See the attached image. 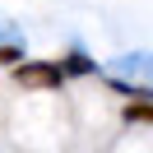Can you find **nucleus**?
<instances>
[{"mask_svg":"<svg viewBox=\"0 0 153 153\" xmlns=\"http://www.w3.org/2000/svg\"><path fill=\"white\" fill-rule=\"evenodd\" d=\"M60 65H65V74H93V70H97V65H93V60H88V56H84V51H70V56H65V60H60Z\"/></svg>","mask_w":153,"mask_h":153,"instance_id":"5","label":"nucleus"},{"mask_svg":"<svg viewBox=\"0 0 153 153\" xmlns=\"http://www.w3.org/2000/svg\"><path fill=\"white\" fill-rule=\"evenodd\" d=\"M19 60H28V56H23V42L19 37H5V42H0V65H19Z\"/></svg>","mask_w":153,"mask_h":153,"instance_id":"4","label":"nucleus"},{"mask_svg":"<svg viewBox=\"0 0 153 153\" xmlns=\"http://www.w3.org/2000/svg\"><path fill=\"white\" fill-rule=\"evenodd\" d=\"M14 79H19L23 88H60L70 74H65L60 60H19V65H14Z\"/></svg>","mask_w":153,"mask_h":153,"instance_id":"2","label":"nucleus"},{"mask_svg":"<svg viewBox=\"0 0 153 153\" xmlns=\"http://www.w3.org/2000/svg\"><path fill=\"white\" fill-rule=\"evenodd\" d=\"M116 74H121L125 84H134L139 97L153 102V56L149 51H125V56H116Z\"/></svg>","mask_w":153,"mask_h":153,"instance_id":"1","label":"nucleus"},{"mask_svg":"<svg viewBox=\"0 0 153 153\" xmlns=\"http://www.w3.org/2000/svg\"><path fill=\"white\" fill-rule=\"evenodd\" d=\"M125 121H144V125H153V102H149V97H130V102H125Z\"/></svg>","mask_w":153,"mask_h":153,"instance_id":"3","label":"nucleus"}]
</instances>
